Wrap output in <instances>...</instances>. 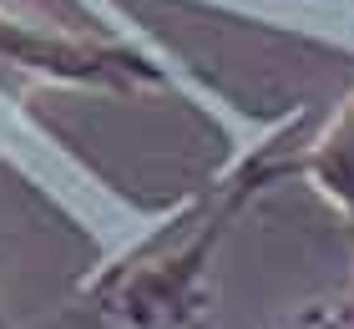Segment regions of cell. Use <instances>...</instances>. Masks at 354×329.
I'll use <instances>...</instances> for the list:
<instances>
[]
</instances>
